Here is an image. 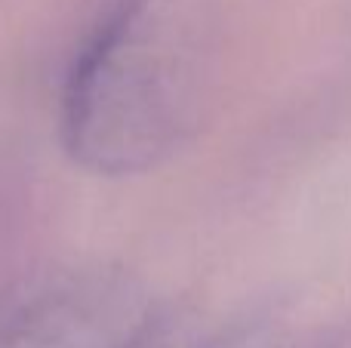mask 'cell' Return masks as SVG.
<instances>
[{"label": "cell", "mask_w": 351, "mask_h": 348, "mask_svg": "<svg viewBox=\"0 0 351 348\" xmlns=\"http://www.w3.org/2000/svg\"><path fill=\"white\" fill-rule=\"evenodd\" d=\"M213 62L170 0H102L59 99L65 154L96 176L158 170L206 114Z\"/></svg>", "instance_id": "cell-1"}, {"label": "cell", "mask_w": 351, "mask_h": 348, "mask_svg": "<svg viewBox=\"0 0 351 348\" xmlns=\"http://www.w3.org/2000/svg\"><path fill=\"white\" fill-rule=\"evenodd\" d=\"M154 306L123 271L53 265L0 293V348H133Z\"/></svg>", "instance_id": "cell-2"}, {"label": "cell", "mask_w": 351, "mask_h": 348, "mask_svg": "<svg viewBox=\"0 0 351 348\" xmlns=\"http://www.w3.org/2000/svg\"><path fill=\"white\" fill-rule=\"evenodd\" d=\"M197 348H342V330L321 318L262 312L222 330H206Z\"/></svg>", "instance_id": "cell-3"}]
</instances>
